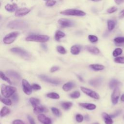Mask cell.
<instances>
[{
    "label": "cell",
    "instance_id": "obj_25",
    "mask_svg": "<svg viewBox=\"0 0 124 124\" xmlns=\"http://www.w3.org/2000/svg\"><path fill=\"white\" fill-rule=\"evenodd\" d=\"M121 84V83L116 79H112L110 80L109 83V86L110 89H114L118 87L119 85Z\"/></svg>",
    "mask_w": 124,
    "mask_h": 124
},
{
    "label": "cell",
    "instance_id": "obj_29",
    "mask_svg": "<svg viewBox=\"0 0 124 124\" xmlns=\"http://www.w3.org/2000/svg\"><path fill=\"white\" fill-rule=\"evenodd\" d=\"M46 96L49 98L53 99H58L60 98V95H59V94L54 92L48 93L47 94H46Z\"/></svg>",
    "mask_w": 124,
    "mask_h": 124
},
{
    "label": "cell",
    "instance_id": "obj_12",
    "mask_svg": "<svg viewBox=\"0 0 124 124\" xmlns=\"http://www.w3.org/2000/svg\"><path fill=\"white\" fill-rule=\"evenodd\" d=\"M30 12V10L27 8H21L16 11L15 15L16 17H22L27 15Z\"/></svg>",
    "mask_w": 124,
    "mask_h": 124
},
{
    "label": "cell",
    "instance_id": "obj_27",
    "mask_svg": "<svg viewBox=\"0 0 124 124\" xmlns=\"http://www.w3.org/2000/svg\"><path fill=\"white\" fill-rule=\"evenodd\" d=\"M61 107L65 110H68L71 108L73 104L71 102H63L61 104Z\"/></svg>",
    "mask_w": 124,
    "mask_h": 124
},
{
    "label": "cell",
    "instance_id": "obj_55",
    "mask_svg": "<svg viewBox=\"0 0 124 124\" xmlns=\"http://www.w3.org/2000/svg\"><path fill=\"white\" fill-rule=\"evenodd\" d=\"M92 0V1H100V0Z\"/></svg>",
    "mask_w": 124,
    "mask_h": 124
},
{
    "label": "cell",
    "instance_id": "obj_56",
    "mask_svg": "<svg viewBox=\"0 0 124 124\" xmlns=\"http://www.w3.org/2000/svg\"><path fill=\"white\" fill-rule=\"evenodd\" d=\"M99 124L98 123H94V124Z\"/></svg>",
    "mask_w": 124,
    "mask_h": 124
},
{
    "label": "cell",
    "instance_id": "obj_6",
    "mask_svg": "<svg viewBox=\"0 0 124 124\" xmlns=\"http://www.w3.org/2000/svg\"><path fill=\"white\" fill-rule=\"evenodd\" d=\"M19 33L17 31H14L7 34L3 39V42L5 44H10L13 43Z\"/></svg>",
    "mask_w": 124,
    "mask_h": 124
},
{
    "label": "cell",
    "instance_id": "obj_10",
    "mask_svg": "<svg viewBox=\"0 0 124 124\" xmlns=\"http://www.w3.org/2000/svg\"><path fill=\"white\" fill-rule=\"evenodd\" d=\"M58 22L62 28L70 27L74 25V23L72 20L66 18H61L58 20Z\"/></svg>",
    "mask_w": 124,
    "mask_h": 124
},
{
    "label": "cell",
    "instance_id": "obj_18",
    "mask_svg": "<svg viewBox=\"0 0 124 124\" xmlns=\"http://www.w3.org/2000/svg\"><path fill=\"white\" fill-rule=\"evenodd\" d=\"M6 74L11 77L16 78L17 80H20L21 78L20 75L16 72L13 70H8L6 72Z\"/></svg>",
    "mask_w": 124,
    "mask_h": 124
},
{
    "label": "cell",
    "instance_id": "obj_41",
    "mask_svg": "<svg viewBox=\"0 0 124 124\" xmlns=\"http://www.w3.org/2000/svg\"><path fill=\"white\" fill-rule=\"evenodd\" d=\"M83 116L80 114H78L76 116V120L78 123H81L83 120Z\"/></svg>",
    "mask_w": 124,
    "mask_h": 124
},
{
    "label": "cell",
    "instance_id": "obj_38",
    "mask_svg": "<svg viewBox=\"0 0 124 124\" xmlns=\"http://www.w3.org/2000/svg\"><path fill=\"white\" fill-rule=\"evenodd\" d=\"M114 41L117 44H122L124 43V37H119L114 38Z\"/></svg>",
    "mask_w": 124,
    "mask_h": 124
},
{
    "label": "cell",
    "instance_id": "obj_43",
    "mask_svg": "<svg viewBox=\"0 0 124 124\" xmlns=\"http://www.w3.org/2000/svg\"><path fill=\"white\" fill-rule=\"evenodd\" d=\"M12 98L13 100L15 102H17L19 99V97H18V95L17 94V93H15L14 94H13L12 95Z\"/></svg>",
    "mask_w": 124,
    "mask_h": 124
},
{
    "label": "cell",
    "instance_id": "obj_2",
    "mask_svg": "<svg viewBox=\"0 0 124 124\" xmlns=\"http://www.w3.org/2000/svg\"><path fill=\"white\" fill-rule=\"evenodd\" d=\"M49 37L46 35L32 34L26 37L25 40L29 42H36L40 43H45L49 40Z\"/></svg>",
    "mask_w": 124,
    "mask_h": 124
},
{
    "label": "cell",
    "instance_id": "obj_3",
    "mask_svg": "<svg viewBox=\"0 0 124 124\" xmlns=\"http://www.w3.org/2000/svg\"><path fill=\"white\" fill-rule=\"evenodd\" d=\"M16 88L13 86L6 85L5 84H1L0 86L1 94L6 98L11 96L16 93Z\"/></svg>",
    "mask_w": 124,
    "mask_h": 124
},
{
    "label": "cell",
    "instance_id": "obj_49",
    "mask_svg": "<svg viewBox=\"0 0 124 124\" xmlns=\"http://www.w3.org/2000/svg\"><path fill=\"white\" fill-rule=\"evenodd\" d=\"M119 17L120 18H122L124 17V9L120 12L119 15Z\"/></svg>",
    "mask_w": 124,
    "mask_h": 124
},
{
    "label": "cell",
    "instance_id": "obj_7",
    "mask_svg": "<svg viewBox=\"0 0 124 124\" xmlns=\"http://www.w3.org/2000/svg\"><path fill=\"white\" fill-rule=\"evenodd\" d=\"M80 89L81 91L85 93L88 96L95 99H99L100 98L99 95L98 93H97L96 92H95L94 91L92 90L91 89H88L87 88L84 87H80Z\"/></svg>",
    "mask_w": 124,
    "mask_h": 124
},
{
    "label": "cell",
    "instance_id": "obj_9",
    "mask_svg": "<svg viewBox=\"0 0 124 124\" xmlns=\"http://www.w3.org/2000/svg\"><path fill=\"white\" fill-rule=\"evenodd\" d=\"M38 77L43 81H44L45 82H46L52 84H54V85L59 84L61 82L59 80L54 79L52 78H50L47 76H46L45 75H39Z\"/></svg>",
    "mask_w": 124,
    "mask_h": 124
},
{
    "label": "cell",
    "instance_id": "obj_28",
    "mask_svg": "<svg viewBox=\"0 0 124 124\" xmlns=\"http://www.w3.org/2000/svg\"><path fill=\"white\" fill-rule=\"evenodd\" d=\"M10 112V110L9 108H8L6 107H3L0 110V117H4L6 115L9 114Z\"/></svg>",
    "mask_w": 124,
    "mask_h": 124
},
{
    "label": "cell",
    "instance_id": "obj_54",
    "mask_svg": "<svg viewBox=\"0 0 124 124\" xmlns=\"http://www.w3.org/2000/svg\"><path fill=\"white\" fill-rule=\"evenodd\" d=\"M85 120L86 121H89V117L88 115H85Z\"/></svg>",
    "mask_w": 124,
    "mask_h": 124
},
{
    "label": "cell",
    "instance_id": "obj_42",
    "mask_svg": "<svg viewBox=\"0 0 124 124\" xmlns=\"http://www.w3.org/2000/svg\"><path fill=\"white\" fill-rule=\"evenodd\" d=\"M117 8L116 7L113 6V7H111L108 8L107 10V12L109 14H111L114 12H115L116 11H117Z\"/></svg>",
    "mask_w": 124,
    "mask_h": 124
},
{
    "label": "cell",
    "instance_id": "obj_39",
    "mask_svg": "<svg viewBox=\"0 0 124 124\" xmlns=\"http://www.w3.org/2000/svg\"><path fill=\"white\" fill-rule=\"evenodd\" d=\"M114 62L119 63H124V57H116L114 60Z\"/></svg>",
    "mask_w": 124,
    "mask_h": 124
},
{
    "label": "cell",
    "instance_id": "obj_37",
    "mask_svg": "<svg viewBox=\"0 0 124 124\" xmlns=\"http://www.w3.org/2000/svg\"><path fill=\"white\" fill-rule=\"evenodd\" d=\"M88 39L92 43H95L98 41V37L93 35H89L88 36Z\"/></svg>",
    "mask_w": 124,
    "mask_h": 124
},
{
    "label": "cell",
    "instance_id": "obj_20",
    "mask_svg": "<svg viewBox=\"0 0 124 124\" xmlns=\"http://www.w3.org/2000/svg\"><path fill=\"white\" fill-rule=\"evenodd\" d=\"M75 86V84L72 82H68L64 84L62 86V89L65 91L68 92L70 91Z\"/></svg>",
    "mask_w": 124,
    "mask_h": 124
},
{
    "label": "cell",
    "instance_id": "obj_5",
    "mask_svg": "<svg viewBox=\"0 0 124 124\" xmlns=\"http://www.w3.org/2000/svg\"><path fill=\"white\" fill-rule=\"evenodd\" d=\"M10 50L12 52L19 55L25 59H29L31 57L29 52L20 47H13L10 49Z\"/></svg>",
    "mask_w": 124,
    "mask_h": 124
},
{
    "label": "cell",
    "instance_id": "obj_48",
    "mask_svg": "<svg viewBox=\"0 0 124 124\" xmlns=\"http://www.w3.org/2000/svg\"><path fill=\"white\" fill-rule=\"evenodd\" d=\"M121 113V110H118V111H116L114 114H111L110 116L111 117V118H114V117H115L117 116L118 115H119Z\"/></svg>",
    "mask_w": 124,
    "mask_h": 124
},
{
    "label": "cell",
    "instance_id": "obj_36",
    "mask_svg": "<svg viewBox=\"0 0 124 124\" xmlns=\"http://www.w3.org/2000/svg\"><path fill=\"white\" fill-rule=\"evenodd\" d=\"M51 111L52 112V113L56 116H60L61 115V112L60 111V110L57 108H55V107H52L51 108Z\"/></svg>",
    "mask_w": 124,
    "mask_h": 124
},
{
    "label": "cell",
    "instance_id": "obj_15",
    "mask_svg": "<svg viewBox=\"0 0 124 124\" xmlns=\"http://www.w3.org/2000/svg\"><path fill=\"white\" fill-rule=\"evenodd\" d=\"M79 105L87 109L88 110H93L96 108V105L93 104L88 103H80Z\"/></svg>",
    "mask_w": 124,
    "mask_h": 124
},
{
    "label": "cell",
    "instance_id": "obj_17",
    "mask_svg": "<svg viewBox=\"0 0 124 124\" xmlns=\"http://www.w3.org/2000/svg\"><path fill=\"white\" fill-rule=\"evenodd\" d=\"M102 116L106 124H112L113 121L111 119V117L106 112H103L102 113Z\"/></svg>",
    "mask_w": 124,
    "mask_h": 124
},
{
    "label": "cell",
    "instance_id": "obj_52",
    "mask_svg": "<svg viewBox=\"0 0 124 124\" xmlns=\"http://www.w3.org/2000/svg\"><path fill=\"white\" fill-rule=\"evenodd\" d=\"M41 46L42 47V48L45 50H47V46L45 45V44H42L41 45Z\"/></svg>",
    "mask_w": 124,
    "mask_h": 124
},
{
    "label": "cell",
    "instance_id": "obj_16",
    "mask_svg": "<svg viewBox=\"0 0 124 124\" xmlns=\"http://www.w3.org/2000/svg\"><path fill=\"white\" fill-rule=\"evenodd\" d=\"M86 49L89 51V52L93 54H98L99 53L100 51L98 48L95 46H87L85 47Z\"/></svg>",
    "mask_w": 124,
    "mask_h": 124
},
{
    "label": "cell",
    "instance_id": "obj_51",
    "mask_svg": "<svg viewBox=\"0 0 124 124\" xmlns=\"http://www.w3.org/2000/svg\"><path fill=\"white\" fill-rule=\"evenodd\" d=\"M77 78H78V79L80 81H82V82L84 81L83 79L80 76H79V75H77Z\"/></svg>",
    "mask_w": 124,
    "mask_h": 124
},
{
    "label": "cell",
    "instance_id": "obj_21",
    "mask_svg": "<svg viewBox=\"0 0 124 124\" xmlns=\"http://www.w3.org/2000/svg\"><path fill=\"white\" fill-rule=\"evenodd\" d=\"M45 108L40 105H38L35 107L33 108V112L36 114H40V113L45 111Z\"/></svg>",
    "mask_w": 124,
    "mask_h": 124
},
{
    "label": "cell",
    "instance_id": "obj_53",
    "mask_svg": "<svg viewBox=\"0 0 124 124\" xmlns=\"http://www.w3.org/2000/svg\"><path fill=\"white\" fill-rule=\"evenodd\" d=\"M121 100L123 102H124V94H122V95L121 96Z\"/></svg>",
    "mask_w": 124,
    "mask_h": 124
},
{
    "label": "cell",
    "instance_id": "obj_35",
    "mask_svg": "<svg viewBox=\"0 0 124 124\" xmlns=\"http://www.w3.org/2000/svg\"><path fill=\"white\" fill-rule=\"evenodd\" d=\"M0 101L3 103L4 104L7 105V106H10L12 104V101L11 99L8 98H1L0 99Z\"/></svg>",
    "mask_w": 124,
    "mask_h": 124
},
{
    "label": "cell",
    "instance_id": "obj_19",
    "mask_svg": "<svg viewBox=\"0 0 124 124\" xmlns=\"http://www.w3.org/2000/svg\"><path fill=\"white\" fill-rule=\"evenodd\" d=\"M5 10L9 12H13L16 11L17 5L16 4H7L5 6Z\"/></svg>",
    "mask_w": 124,
    "mask_h": 124
},
{
    "label": "cell",
    "instance_id": "obj_13",
    "mask_svg": "<svg viewBox=\"0 0 124 124\" xmlns=\"http://www.w3.org/2000/svg\"><path fill=\"white\" fill-rule=\"evenodd\" d=\"M37 119L39 121L43 124H51L52 123L51 120L43 114H38Z\"/></svg>",
    "mask_w": 124,
    "mask_h": 124
},
{
    "label": "cell",
    "instance_id": "obj_1",
    "mask_svg": "<svg viewBox=\"0 0 124 124\" xmlns=\"http://www.w3.org/2000/svg\"><path fill=\"white\" fill-rule=\"evenodd\" d=\"M29 23L23 20H14L11 21L7 24V27L10 29L16 30H24L29 27Z\"/></svg>",
    "mask_w": 124,
    "mask_h": 124
},
{
    "label": "cell",
    "instance_id": "obj_31",
    "mask_svg": "<svg viewBox=\"0 0 124 124\" xmlns=\"http://www.w3.org/2000/svg\"><path fill=\"white\" fill-rule=\"evenodd\" d=\"M0 78H1L2 80H3L6 81L7 82H8V83H9V84H12V82H11V80H10L7 77H6V76L4 74V73H3L2 71H0Z\"/></svg>",
    "mask_w": 124,
    "mask_h": 124
},
{
    "label": "cell",
    "instance_id": "obj_44",
    "mask_svg": "<svg viewBox=\"0 0 124 124\" xmlns=\"http://www.w3.org/2000/svg\"><path fill=\"white\" fill-rule=\"evenodd\" d=\"M31 87H32V88L35 90H39L41 89V86H40L39 85L37 84H36V83H34V84H33L32 85H31Z\"/></svg>",
    "mask_w": 124,
    "mask_h": 124
},
{
    "label": "cell",
    "instance_id": "obj_8",
    "mask_svg": "<svg viewBox=\"0 0 124 124\" xmlns=\"http://www.w3.org/2000/svg\"><path fill=\"white\" fill-rule=\"evenodd\" d=\"M22 90L24 93L27 95H30L32 93V87L29 83V82L26 80L23 79L22 80Z\"/></svg>",
    "mask_w": 124,
    "mask_h": 124
},
{
    "label": "cell",
    "instance_id": "obj_22",
    "mask_svg": "<svg viewBox=\"0 0 124 124\" xmlns=\"http://www.w3.org/2000/svg\"><path fill=\"white\" fill-rule=\"evenodd\" d=\"M80 51V47L78 45H74L70 49L71 53L73 55H78Z\"/></svg>",
    "mask_w": 124,
    "mask_h": 124
},
{
    "label": "cell",
    "instance_id": "obj_23",
    "mask_svg": "<svg viewBox=\"0 0 124 124\" xmlns=\"http://www.w3.org/2000/svg\"><path fill=\"white\" fill-rule=\"evenodd\" d=\"M89 66L91 69L95 71L102 70L105 68V66L104 65L98 64H92L90 65Z\"/></svg>",
    "mask_w": 124,
    "mask_h": 124
},
{
    "label": "cell",
    "instance_id": "obj_57",
    "mask_svg": "<svg viewBox=\"0 0 124 124\" xmlns=\"http://www.w3.org/2000/svg\"><path fill=\"white\" fill-rule=\"evenodd\" d=\"M46 0V1H48V0Z\"/></svg>",
    "mask_w": 124,
    "mask_h": 124
},
{
    "label": "cell",
    "instance_id": "obj_14",
    "mask_svg": "<svg viewBox=\"0 0 124 124\" xmlns=\"http://www.w3.org/2000/svg\"><path fill=\"white\" fill-rule=\"evenodd\" d=\"M102 82V79L101 78H96L92 79H91L89 83V84L95 87L99 86Z\"/></svg>",
    "mask_w": 124,
    "mask_h": 124
},
{
    "label": "cell",
    "instance_id": "obj_50",
    "mask_svg": "<svg viewBox=\"0 0 124 124\" xmlns=\"http://www.w3.org/2000/svg\"><path fill=\"white\" fill-rule=\"evenodd\" d=\"M115 2L117 4H120L124 2V0H114Z\"/></svg>",
    "mask_w": 124,
    "mask_h": 124
},
{
    "label": "cell",
    "instance_id": "obj_4",
    "mask_svg": "<svg viewBox=\"0 0 124 124\" xmlns=\"http://www.w3.org/2000/svg\"><path fill=\"white\" fill-rule=\"evenodd\" d=\"M60 14L65 16H82L86 15V13L83 11L77 9H66L60 12Z\"/></svg>",
    "mask_w": 124,
    "mask_h": 124
},
{
    "label": "cell",
    "instance_id": "obj_30",
    "mask_svg": "<svg viewBox=\"0 0 124 124\" xmlns=\"http://www.w3.org/2000/svg\"><path fill=\"white\" fill-rule=\"evenodd\" d=\"M107 24L108 30L109 31H112L114 28L115 26V22H114V21L112 20H108L107 21Z\"/></svg>",
    "mask_w": 124,
    "mask_h": 124
},
{
    "label": "cell",
    "instance_id": "obj_33",
    "mask_svg": "<svg viewBox=\"0 0 124 124\" xmlns=\"http://www.w3.org/2000/svg\"><path fill=\"white\" fill-rule=\"evenodd\" d=\"M123 50L120 48H117L113 51L112 55L114 57H117L120 55H121L122 53Z\"/></svg>",
    "mask_w": 124,
    "mask_h": 124
},
{
    "label": "cell",
    "instance_id": "obj_45",
    "mask_svg": "<svg viewBox=\"0 0 124 124\" xmlns=\"http://www.w3.org/2000/svg\"><path fill=\"white\" fill-rule=\"evenodd\" d=\"M58 70H59V67L58 66H54L51 68V69L50 70V72L51 73H53V72H55L58 71Z\"/></svg>",
    "mask_w": 124,
    "mask_h": 124
},
{
    "label": "cell",
    "instance_id": "obj_26",
    "mask_svg": "<svg viewBox=\"0 0 124 124\" xmlns=\"http://www.w3.org/2000/svg\"><path fill=\"white\" fill-rule=\"evenodd\" d=\"M29 101L33 108L35 107L36 106L39 105V104H40V100L36 98L31 97L30 98Z\"/></svg>",
    "mask_w": 124,
    "mask_h": 124
},
{
    "label": "cell",
    "instance_id": "obj_47",
    "mask_svg": "<svg viewBox=\"0 0 124 124\" xmlns=\"http://www.w3.org/2000/svg\"><path fill=\"white\" fill-rule=\"evenodd\" d=\"M13 124H24L23 122L20 120H15L13 122Z\"/></svg>",
    "mask_w": 124,
    "mask_h": 124
},
{
    "label": "cell",
    "instance_id": "obj_24",
    "mask_svg": "<svg viewBox=\"0 0 124 124\" xmlns=\"http://www.w3.org/2000/svg\"><path fill=\"white\" fill-rule=\"evenodd\" d=\"M65 36V34L62 31H61L58 30L55 32V38L56 41H59L61 38L64 37Z\"/></svg>",
    "mask_w": 124,
    "mask_h": 124
},
{
    "label": "cell",
    "instance_id": "obj_40",
    "mask_svg": "<svg viewBox=\"0 0 124 124\" xmlns=\"http://www.w3.org/2000/svg\"><path fill=\"white\" fill-rule=\"evenodd\" d=\"M56 3V1L55 0H49L46 2V5L48 7H51L55 5Z\"/></svg>",
    "mask_w": 124,
    "mask_h": 124
},
{
    "label": "cell",
    "instance_id": "obj_32",
    "mask_svg": "<svg viewBox=\"0 0 124 124\" xmlns=\"http://www.w3.org/2000/svg\"><path fill=\"white\" fill-rule=\"evenodd\" d=\"M80 95V93L78 91H75L72 92L69 94V96L71 98H74V99H77L78 98Z\"/></svg>",
    "mask_w": 124,
    "mask_h": 124
},
{
    "label": "cell",
    "instance_id": "obj_46",
    "mask_svg": "<svg viewBox=\"0 0 124 124\" xmlns=\"http://www.w3.org/2000/svg\"><path fill=\"white\" fill-rule=\"evenodd\" d=\"M28 119L29 121L30 122V124H35V121H34V119H33V118L30 115H28Z\"/></svg>",
    "mask_w": 124,
    "mask_h": 124
},
{
    "label": "cell",
    "instance_id": "obj_34",
    "mask_svg": "<svg viewBox=\"0 0 124 124\" xmlns=\"http://www.w3.org/2000/svg\"><path fill=\"white\" fill-rule=\"evenodd\" d=\"M56 48H57V51L61 54H64L66 53V50H65L64 47H63L62 46H57Z\"/></svg>",
    "mask_w": 124,
    "mask_h": 124
},
{
    "label": "cell",
    "instance_id": "obj_11",
    "mask_svg": "<svg viewBox=\"0 0 124 124\" xmlns=\"http://www.w3.org/2000/svg\"><path fill=\"white\" fill-rule=\"evenodd\" d=\"M120 95V90L118 87L114 88L111 94V101L113 104H116L118 102L119 97Z\"/></svg>",
    "mask_w": 124,
    "mask_h": 124
}]
</instances>
